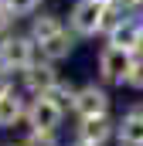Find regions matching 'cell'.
<instances>
[{
  "label": "cell",
  "mask_w": 143,
  "mask_h": 146,
  "mask_svg": "<svg viewBox=\"0 0 143 146\" xmlns=\"http://www.w3.org/2000/svg\"><path fill=\"white\" fill-rule=\"evenodd\" d=\"M7 92H14V85H10V75H7L3 68H0V99H3Z\"/></svg>",
  "instance_id": "cell-16"
},
{
  "label": "cell",
  "mask_w": 143,
  "mask_h": 146,
  "mask_svg": "<svg viewBox=\"0 0 143 146\" xmlns=\"http://www.w3.org/2000/svg\"><path fill=\"white\" fill-rule=\"evenodd\" d=\"M10 21H14V14H10V10H7V3L0 0V37L7 34V27H10Z\"/></svg>",
  "instance_id": "cell-15"
},
{
  "label": "cell",
  "mask_w": 143,
  "mask_h": 146,
  "mask_svg": "<svg viewBox=\"0 0 143 146\" xmlns=\"http://www.w3.org/2000/svg\"><path fill=\"white\" fill-rule=\"evenodd\" d=\"M109 7L112 3H99V0H78L68 14V24H72V34L78 37H92V34H102L106 31V21H109Z\"/></svg>",
  "instance_id": "cell-1"
},
{
  "label": "cell",
  "mask_w": 143,
  "mask_h": 146,
  "mask_svg": "<svg viewBox=\"0 0 143 146\" xmlns=\"http://www.w3.org/2000/svg\"><path fill=\"white\" fill-rule=\"evenodd\" d=\"M72 109H75L78 119L106 115V112H109V95H106V88H99V85H82V88H75V95H72Z\"/></svg>",
  "instance_id": "cell-5"
},
{
  "label": "cell",
  "mask_w": 143,
  "mask_h": 146,
  "mask_svg": "<svg viewBox=\"0 0 143 146\" xmlns=\"http://www.w3.org/2000/svg\"><path fill=\"white\" fill-rule=\"evenodd\" d=\"M119 139H123V146H143V106H136L123 115Z\"/></svg>",
  "instance_id": "cell-10"
},
{
  "label": "cell",
  "mask_w": 143,
  "mask_h": 146,
  "mask_svg": "<svg viewBox=\"0 0 143 146\" xmlns=\"http://www.w3.org/2000/svg\"><path fill=\"white\" fill-rule=\"evenodd\" d=\"M37 48H41V58L44 61H61V58H68L72 51H75V34H68L61 27L58 34H51L48 41H41Z\"/></svg>",
  "instance_id": "cell-9"
},
{
  "label": "cell",
  "mask_w": 143,
  "mask_h": 146,
  "mask_svg": "<svg viewBox=\"0 0 143 146\" xmlns=\"http://www.w3.org/2000/svg\"><path fill=\"white\" fill-rule=\"evenodd\" d=\"M10 146H27V143H10Z\"/></svg>",
  "instance_id": "cell-17"
},
{
  "label": "cell",
  "mask_w": 143,
  "mask_h": 146,
  "mask_svg": "<svg viewBox=\"0 0 143 146\" xmlns=\"http://www.w3.org/2000/svg\"><path fill=\"white\" fill-rule=\"evenodd\" d=\"M106 34H109V44H116L123 51H133V54L143 51V21H133L130 14H119Z\"/></svg>",
  "instance_id": "cell-6"
},
{
  "label": "cell",
  "mask_w": 143,
  "mask_h": 146,
  "mask_svg": "<svg viewBox=\"0 0 143 146\" xmlns=\"http://www.w3.org/2000/svg\"><path fill=\"white\" fill-rule=\"evenodd\" d=\"M61 112H65V106L61 102H55L51 95H37L34 102L27 106V122H31V129H37V133H55L58 126H61Z\"/></svg>",
  "instance_id": "cell-4"
},
{
  "label": "cell",
  "mask_w": 143,
  "mask_h": 146,
  "mask_svg": "<svg viewBox=\"0 0 143 146\" xmlns=\"http://www.w3.org/2000/svg\"><path fill=\"white\" fill-rule=\"evenodd\" d=\"M130 68H133V51H123L116 44H106L99 51V75L112 82V85H123L130 78Z\"/></svg>",
  "instance_id": "cell-3"
},
{
  "label": "cell",
  "mask_w": 143,
  "mask_h": 146,
  "mask_svg": "<svg viewBox=\"0 0 143 146\" xmlns=\"http://www.w3.org/2000/svg\"><path fill=\"white\" fill-rule=\"evenodd\" d=\"M24 85L34 92V95H48L61 78H58V72H55V61H34L31 68H24Z\"/></svg>",
  "instance_id": "cell-7"
},
{
  "label": "cell",
  "mask_w": 143,
  "mask_h": 146,
  "mask_svg": "<svg viewBox=\"0 0 143 146\" xmlns=\"http://www.w3.org/2000/svg\"><path fill=\"white\" fill-rule=\"evenodd\" d=\"M3 3H7V10L14 17H27V14H34L41 7V0H3Z\"/></svg>",
  "instance_id": "cell-13"
},
{
  "label": "cell",
  "mask_w": 143,
  "mask_h": 146,
  "mask_svg": "<svg viewBox=\"0 0 143 146\" xmlns=\"http://www.w3.org/2000/svg\"><path fill=\"white\" fill-rule=\"evenodd\" d=\"M27 115V106H24V99L17 95V92H7L3 99H0V129H10L14 122H21Z\"/></svg>",
  "instance_id": "cell-11"
},
{
  "label": "cell",
  "mask_w": 143,
  "mask_h": 146,
  "mask_svg": "<svg viewBox=\"0 0 143 146\" xmlns=\"http://www.w3.org/2000/svg\"><path fill=\"white\" fill-rule=\"evenodd\" d=\"M109 136H112V126L106 115L82 119V126H78V146H102Z\"/></svg>",
  "instance_id": "cell-8"
},
{
  "label": "cell",
  "mask_w": 143,
  "mask_h": 146,
  "mask_svg": "<svg viewBox=\"0 0 143 146\" xmlns=\"http://www.w3.org/2000/svg\"><path fill=\"white\" fill-rule=\"evenodd\" d=\"M130 88H140L143 92V54H133V68H130V78H126Z\"/></svg>",
  "instance_id": "cell-14"
},
{
  "label": "cell",
  "mask_w": 143,
  "mask_h": 146,
  "mask_svg": "<svg viewBox=\"0 0 143 146\" xmlns=\"http://www.w3.org/2000/svg\"><path fill=\"white\" fill-rule=\"evenodd\" d=\"M58 31H61V17H58V14H37L34 21H31V37H34V44L48 41V37L58 34Z\"/></svg>",
  "instance_id": "cell-12"
},
{
  "label": "cell",
  "mask_w": 143,
  "mask_h": 146,
  "mask_svg": "<svg viewBox=\"0 0 143 146\" xmlns=\"http://www.w3.org/2000/svg\"><path fill=\"white\" fill-rule=\"evenodd\" d=\"M99 3H112V0H99Z\"/></svg>",
  "instance_id": "cell-18"
},
{
  "label": "cell",
  "mask_w": 143,
  "mask_h": 146,
  "mask_svg": "<svg viewBox=\"0 0 143 146\" xmlns=\"http://www.w3.org/2000/svg\"><path fill=\"white\" fill-rule=\"evenodd\" d=\"M34 37L31 34H3L0 37V68L3 72H24L34 65Z\"/></svg>",
  "instance_id": "cell-2"
}]
</instances>
